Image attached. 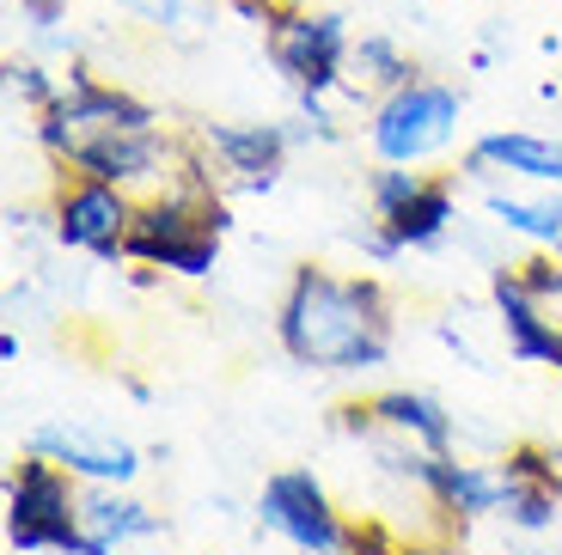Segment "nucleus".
I'll return each mask as SVG.
<instances>
[{
    "label": "nucleus",
    "mask_w": 562,
    "mask_h": 555,
    "mask_svg": "<svg viewBox=\"0 0 562 555\" xmlns=\"http://www.w3.org/2000/svg\"><path fill=\"white\" fill-rule=\"evenodd\" d=\"M288 7H294V0H226V13L239 19V25L263 31V37L281 25V13H288Z\"/></svg>",
    "instance_id": "21"
},
{
    "label": "nucleus",
    "mask_w": 562,
    "mask_h": 555,
    "mask_svg": "<svg viewBox=\"0 0 562 555\" xmlns=\"http://www.w3.org/2000/svg\"><path fill=\"white\" fill-rule=\"evenodd\" d=\"M257 519L263 531H276L288 550L300 555H342L349 550V519L330 500V488L306 471V464H288V471H269L257 488Z\"/></svg>",
    "instance_id": "6"
},
{
    "label": "nucleus",
    "mask_w": 562,
    "mask_h": 555,
    "mask_svg": "<svg viewBox=\"0 0 562 555\" xmlns=\"http://www.w3.org/2000/svg\"><path fill=\"white\" fill-rule=\"evenodd\" d=\"M135 190L104 178H80L61 171L56 195H49V238L61 250L99 257V263H128V226H135Z\"/></svg>",
    "instance_id": "4"
},
{
    "label": "nucleus",
    "mask_w": 562,
    "mask_h": 555,
    "mask_svg": "<svg viewBox=\"0 0 562 555\" xmlns=\"http://www.w3.org/2000/svg\"><path fill=\"white\" fill-rule=\"evenodd\" d=\"M490 306L502 324V342L520 366H557L562 373V318H550V306H538L532 293L520 287L514 263L490 269Z\"/></svg>",
    "instance_id": "12"
},
{
    "label": "nucleus",
    "mask_w": 562,
    "mask_h": 555,
    "mask_svg": "<svg viewBox=\"0 0 562 555\" xmlns=\"http://www.w3.org/2000/svg\"><path fill=\"white\" fill-rule=\"evenodd\" d=\"M68 7H111V13H135L140 0H68Z\"/></svg>",
    "instance_id": "25"
},
{
    "label": "nucleus",
    "mask_w": 562,
    "mask_h": 555,
    "mask_svg": "<svg viewBox=\"0 0 562 555\" xmlns=\"http://www.w3.org/2000/svg\"><path fill=\"white\" fill-rule=\"evenodd\" d=\"M464 128V86L416 73L409 86L367 104V154L380 166H440L459 147Z\"/></svg>",
    "instance_id": "2"
},
{
    "label": "nucleus",
    "mask_w": 562,
    "mask_h": 555,
    "mask_svg": "<svg viewBox=\"0 0 562 555\" xmlns=\"http://www.w3.org/2000/svg\"><path fill=\"white\" fill-rule=\"evenodd\" d=\"M367 409H373V428L380 433L409 440V445H422V452H452V445H459V421H452L447 403L428 397V390H409V385L373 390Z\"/></svg>",
    "instance_id": "14"
},
{
    "label": "nucleus",
    "mask_w": 562,
    "mask_h": 555,
    "mask_svg": "<svg viewBox=\"0 0 562 555\" xmlns=\"http://www.w3.org/2000/svg\"><path fill=\"white\" fill-rule=\"evenodd\" d=\"M459 178L471 183H526V190H562V140L538 128H490L464 147Z\"/></svg>",
    "instance_id": "9"
},
{
    "label": "nucleus",
    "mask_w": 562,
    "mask_h": 555,
    "mask_svg": "<svg viewBox=\"0 0 562 555\" xmlns=\"http://www.w3.org/2000/svg\"><path fill=\"white\" fill-rule=\"evenodd\" d=\"M25 452L56 458L86 488H135V476H140L135 445L111 428H92V421H43V428L25 433Z\"/></svg>",
    "instance_id": "7"
},
{
    "label": "nucleus",
    "mask_w": 562,
    "mask_h": 555,
    "mask_svg": "<svg viewBox=\"0 0 562 555\" xmlns=\"http://www.w3.org/2000/svg\"><path fill=\"white\" fill-rule=\"evenodd\" d=\"M520 287L532 293L538 306H562V257L557 250H526L520 263H514Z\"/></svg>",
    "instance_id": "20"
},
{
    "label": "nucleus",
    "mask_w": 562,
    "mask_h": 555,
    "mask_svg": "<svg viewBox=\"0 0 562 555\" xmlns=\"http://www.w3.org/2000/svg\"><path fill=\"white\" fill-rule=\"evenodd\" d=\"M86 483L68 476L56 458L25 452L7 471V550L13 555H99L80 531Z\"/></svg>",
    "instance_id": "3"
},
{
    "label": "nucleus",
    "mask_w": 562,
    "mask_h": 555,
    "mask_svg": "<svg viewBox=\"0 0 562 555\" xmlns=\"http://www.w3.org/2000/svg\"><path fill=\"white\" fill-rule=\"evenodd\" d=\"M342 555H409V543H397L385 525H373V519H361V525L349 531V550Z\"/></svg>",
    "instance_id": "22"
},
{
    "label": "nucleus",
    "mask_w": 562,
    "mask_h": 555,
    "mask_svg": "<svg viewBox=\"0 0 562 555\" xmlns=\"http://www.w3.org/2000/svg\"><path fill=\"white\" fill-rule=\"evenodd\" d=\"M0 86H7V98H13V104H25V111L37 116V111H49V104H56L61 73L49 68V61H37V56H7Z\"/></svg>",
    "instance_id": "18"
},
{
    "label": "nucleus",
    "mask_w": 562,
    "mask_h": 555,
    "mask_svg": "<svg viewBox=\"0 0 562 555\" xmlns=\"http://www.w3.org/2000/svg\"><path fill=\"white\" fill-rule=\"evenodd\" d=\"M435 336H440V348H447V354H459L464 366H477V373H483V354H477V342H471L464 330H452V318H440V324H435Z\"/></svg>",
    "instance_id": "23"
},
{
    "label": "nucleus",
    "mask_w": 562,
    "mask_h": 555,
    "mask_svg": "<svg viewBox=\"0 0 562 555\" xmlns=\"http://www.w3.org/2000/svg\"><path fill=\"white\" fill-rule=\"evenodd\" d=\"M452 220H459V183L440 178V171H428L422 195H409L392 220H373V233L361 238V250L373 257V263H392V257H404V250H435L440 238L452 233Z\"/></svg>",
    "instance_id": "11"
},
{
    "label": "nucleus",
    "mask_w": 562,
    "mask_h": 555,
    "mask_svg": "<svg viewBox=\"0 0 562 555\" xmlns=\"http://www.w3.org/2000/svg\"><path fill=\"white\" fill-rule=\"evenodd\" d=\"M276 342L294 366L312 373H373L392 361L397 312L380 275H342L324 263H300L276 299Z\"/></svg>",
    "instance_id": "1"
},
{
    "label": "nucleus",
    "mask_w": 562,
    "mask_h": 555,
    "mask_svg": "<svg viewBox=\"0 0 562 555\" xmlns=\"http://www.w3.org/2000/svg\"><path fill=\"white\" fill-rule=\"evenodd\" d=\"M507 471V525L514 531H550L562 507V452L550 445H514L502 458Z\"/></svg>",
    "instance_id": "13"
},
{
    "label": "nucleus",
    "mask_w": 562,
    "mask_h": 555,
    "mask_svg": "<svg viewBox=\"0 0 562 555\" xmlns=\"http://www.w3.org/2000/svg\"><path fill=\"white\" fill-rule=\"evenodd\" d=\"M0 361H7V366L19 361V330H0Z\"/></svg>",
    "instance_id": "26"
},
{
    "label": "nucleus",
    "mask_w": 562,
    "mask_h": 555,
    "mask_svg": "<svg viewBox=\"0 0 562 555\" xmlns=\"http://www.w3.org/2000/svg\"><path fill=\"white\" fill-rule=\"evenodd\" d=\"M483 214L502 233L526 238L532 250L562 257V190H526V183H483Z\"/></svg>",
    "instance_id": "16"
},
{
    "label": "nucleus",
    "mask_w": 562,
    "mask_h": 555,
    "mask_svg": "<svg viewBox=\"0 0 562 555\" xmlns=\"http://www.w3.org/2000/svg\"><path fill=\"white\" fill-rule=\"evenodd\" d=\"M422 495L447 525H483V519L507 513V471L483 458H459V452H428L422 458Z\"/></svg>",
    "instance_id": "10"
},
{
    "label": "nucleus",
    "mask_w": 562,
    "mask_h": 555,
    "mask_svg": "<svg viewBox=\"0 0 562 555\" xmlns=\"http://www.w3.org/2000/svg\"><path fill=\"white\" fill-rule=\"evenodd\" d=\"M409 555H477V550H464L459 537H447V543H409Z\"/></svg>",
    "instance_id": "24"
},
{
    "label": "nucleus",
    "mask_w": 562,
    "mask_h": 555,
    "mask_svg": "<svg viewBox=\"0 0 562 555\" xmlns=\"http://www.w3.org/2000/svg\"><path fill=\"white\" fill-rule=\"evenodd\" d=\"M422 73V61L409 56L392 31H355V49H349V92L355 98H385L397 86H409Z\"/></svg>",
    "instance_id": "17"
},
{
    "label": "nucleus",
    "mask_w": 562,
    "mask_h": 555,
    "mask_svg": "<svg viewBox=\"0 0 562 555\" xmlns=\"http://www.w3.org/2000/svg\"><path fill=\"white\" fill-rule=\"evenodd\" d=\"M196 140L214 159L226 190H251V195L276 190L281 171H288V154L300 147L288 123H202Z\"/></svg>",
    "instance_id": "8"
},
{
    "label": "nucleus",
    "mask_w": 562,
    "mask_h": 555,
    "mask_svg": "<svg viewBox=\"0 0 562 555\" xmlns=\"http://www.w3.org/2000/svg\"><path fill=\"white\" fill-rule=\"evenodd\" d=\"M422 183H428L422 166H373L367 171V214L373 220H392L409 195H422Z\"/></svg>",
    "instance_id": "19"
},
{
    "label": "nucleus",
    "mask_w": 562,
    "mask_h": 555,
    "mask_svg": "<svg viewBox=\"0 0 562 555\" xmlns=\"http://www.w3.org/2000/svg\"><path fill=\"white\" fill-rule=\"evenodd\" d=\"M276 73L294 92H349V49H355V25L330 7H288L281 25L263 37Z\"/></svg>",
    "instance_id": "5"
},
{
    "label": "nucleus",
    "mask_w": 562,
    "mask_h": 555,
    "mask_svg": "<svg viewBox=\"0 0 562 555\" xmlns=\"http://www.w3.org/2000/svg\"><path fill=\"white\" fill-rule=\"evenodd\" d=\"M80 531L92 537L99 555H123V550H135V543H154L159 531H166V519H159L147 500H135L128 488H86L80 495Z\"/></svg>",
    "instance_id": "15"
}]
</instances>
